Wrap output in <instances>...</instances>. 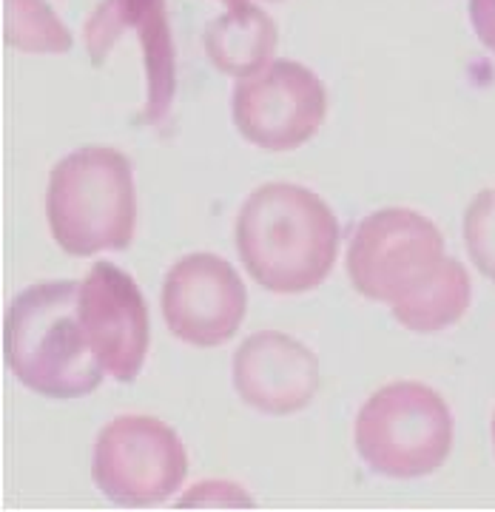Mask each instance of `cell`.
<instances>
[{
	"mask_svg": "<svg viewBox=\"0 0 495 512\" xmlns=\"http://www.w3.org/2000/svg\"><path fill=\"white\" fill-rule=\"evenodd\" d=\"M237 254L251 279L271 293L316 291L339 254V222L316 191L265 183L239 208Z\"/></svg>",
	"mask_w": 495,
	"mask_h": 512,
	"instance_id": "obj_1",
	"label": "cell"
},
{
	"mask_svg": "<svg viewBox=\"0 0 495 512\" xmlns=\"http://www.w3.org/2000/svg\"><path fill=\"white\" fill-rule=\"evenodd\" d=\"M74 279L35 282L20 291L3 322V359L23 387L43 399H83L106 370L86 342L77 319Z\"/></svg>",
	"mask_w": 495,
	"mask_h": 512,
	"instance_id": "obj_2",
	"label": "cell"
},
{
	"mask_svg": "<svg viewBox=\"0 0 495 512\" xmlns=\"http://www.w3.org/2000/svg\"><path fill=\"white\" fill-rule=\"evenodd\" d=\"M49 231L69 256L129 248L137 228V194L126 154L109 146H83L49 174Z\"/></svg>",
	"mask_w": 495,
	"mask_h": 512,
	"instance_id": "obj_3",
	"label": "cell"
},
{
	"mask_svg": "<svg viewBox=\"0 0 495 512\" xmlns=\"http://www.w3.org/2000/svg\"><path fill=\"white\" fill-rule=\"evenodd\" d=\"M353 444L376 476H433L453 450V413L427 384L390 382L362 404Z\"/></svg>",
	"mask_w": 495,
	"mask_h": 512,
	"instance_id": "obj_4",
	"label": "cell"
},
{
	"mask_svg": "<svg viewBox=\"0 0 495 512\" xmlns=\"http://www.w3.org/2000/svg\"><path fill=\"white\" fill-rule=\"evenodd\" d=\"M444 237L413 208H382L359 222L348 245L350 285L370 302L399 308L447 268Z\"/></svg>",
	"mask_w": 495,
	"mask_h": 512,
	"instance_id": "obj_5",
	"label": "cell"
},
{
	"mask_svg": "<svg viewBox=\"0 0 495 512\" xmlns=\"http://www.w3.org/2000/svg\"><path fill=\"white\" fill-rule=\"evenodd\" d=\"M188 476L180 436L154 416H117L94 444L92 478L120 507H154L168 501Z\"/></svg>",
	"mask_w": 495,
	"mask_h": 512,
	"instance_id": "obj_6",
	"label": "cell"
},
{
	"mask_svg": "<svg viewBox=\"0 0 495 512\" xmlns=\"http://www.w3.org/2000/svg\"><path fill=\"white\" fill-rule=\"evenodd\" d=\"M237 131L262 151H294L316 137L328 114L319 74L296 60H271L262 72L239 80L231 97Z\"/></svg>",
	"mask_w": 495,
	"mask_h": 512,
	"instance_id": "obj_7",
	"label": "cell"
},
{
	"mask_svg": "<svg viewBox=\"0 0 495 512\" xmlns=\"http://www.w3.org/2000/svg\"><path fill=\"white\" fill-rule=\"evenodd\" d=\"M163 319L191 348H222L245 322L248 291L228 259L188 254L177 259L163 282Z\"/></svg>",
	"mask_w": 495,
	"mask_h": 512,
	"instance_id": "obj_8",
	"label": "cell"
},
{
	"mask_svg": "<svg viewBox=\"0 0 495 512\" xmlns=\"http://www.w3.org/2000/svg\"><path fill=\"white\" fill-rule=\"evenodd\" d=\"M77 319L86 342L114 382L140 376L148 353V308L137 282L111 262H97L77 291Z\"/></svg>",
	"mask_w": 495,
	"mask_h": 512,
	"instance_id": "obj_9",
	"label": "cell"
},
{
	"mask_svg": "<svg viewBox=\"0 0 495 512\" xmlns=\"http://www.w3.org/2000/svg\"><path fill=\"white\" fill-rule=\"evenodd\" d=\"M234 390L242 402L265 416H294L319 393V359L299 339L262 330L234 353Z\"/></svg>",
	"mask_w": 495,
	"mask_h": 512,
	"instance_id": "obj_10",
	"label": "cell"
},
{
	"mask_svg": "<svg viewBox=\"0 0 495 512\" xmlns=\"http://www.w3.org/2000/svg\"><path fill=\"white\" fill-rule=\"evenodd\" d=\"M205 52L214 69L245 80L262 72L276 52V23L262 9L242 3L211 20L205 29Z\"/></svg>",
	"mask_w": 495,
	"mask_h": 512,
	"instance_id": "obj_11",
	"label": "cell"
},
{
	"mask_svg": "<svg viewBox=\"0 0 495 512\" xmlns=\"http://www.w3.org/2000/svg\"><path fill=\"white\" fill-rule=\"evenodd\" d=\"M473 302V282L467 268L461 265L459 259L450 256L447 268L441 271V276L427 285L419 296H413L410 302H404L399 308H393V319L404 325L413 333H441L450 325H456L461 316L467 313Z\"/></svg>",
	"mask_w": 495,
	"mask_h": 512,
	"instance_id": "obj_12",
	"label": "cell"
},
{
	"mask_svg": "<svg viewBox=\"0 0 495 512\" xmlns=\"http://www.w3.org/2000/svg\"><path fill=\"white\" fill-rule=\"evenodd\" d=\"M6 43L20 52H69L72 35L43 0H6Z\"/></svg>",
	"mask_w": 495,
	"mask_h": 512,
	"instance_id": "obj_13",
	"label": "cell"
},
{
	"mask_svg": "<svg viewBox=\"0 0 495 512\" xmlns=\"http://www.w3.org/2000/svg\"><path fill=\"white\" fill-rule=\"evenodd\" d=\"M160 6L163 0H103L86 26V43L94 63L100 66L117 37L126 29H140Z\"/></svg>",
	"mask_w": 495,
	"mask_h": 512,
	"instance_id": "obj_14",
	"label": "cell"
},
{
	"mask_svg": "<svg viewBox=\"0 0 495 512\" xmlns=\"http://www.w3.org/2000/svg\"><path fill=\"white\" fill-rule=\"evenodd\" d=\"M464 248L481 274L495 282V191L484 188L464 211Z\"/></svg>",
	"mask_w": 495,
	"mask_h": 512,
	"instance_id": "obj_15",
	"label": "cell"
},
{
	"mask_svg": "<svg viewBox=\"0 0 495 512\" xmlns=\"http://www.w3.org/2000/svg\"><path fill=\"white\" fill-rule=\"evenodd\" d=\"M470 20L478 40L495 52V0H470Z\"/></svg>",
	"mask_w": 495,
	"mask_h": 512,
	"instance_id": "obj_16",
	"label": "cell"
},
{
	"mask_svg": "<svg viewBox=\"0 0 495 512\" xmlns=\"http://www.w3.org/2000/svg\"><path fill=\"white\" fill-rule=\"evenodd\" d=\"M228 9H237V6H242V3H248V0H222Z\"/></svg>",
	"mask_w": 495,
	"mask_h": 512,
	"instance_id": "obj_17",
	"label": "cell"
},
{
	"mask_svg": "<svg viewBox=\"0 0 495 512\" xmlns=\"http://www.w3.org/2000/svg\"><path fill=\"white\" fill-rule=\"evenodd\" d=\"M490 430H493V447H495V416H493V427H490Z\"/></svg>",
	"mask_w": 495,
	"mask_h": 512,
	"instance_id": "obj_18",
	"label": "cell"
}]
</instances>
